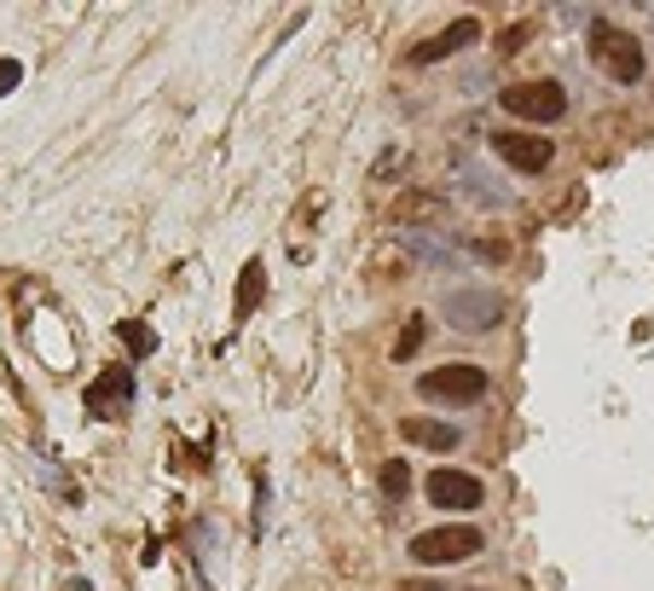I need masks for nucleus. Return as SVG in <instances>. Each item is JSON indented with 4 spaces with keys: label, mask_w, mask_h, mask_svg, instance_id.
<instances>
[{
    "label": "nucleus",
    "mask_w": 654,
    "mask_h": 591,
    "mask_svg": "<svg viewBox=\"0 0 654 591\" xmlns=\"http://www.w3.org/2000/svg\"><path fill=\"white\" fill-rule=\"evenodd\" d=\"M122 342L134 348L140 360H145V354H152V348H157V337H152V330H145V325H122Z\"/></svg>",
    "instance_id": "15"
},
{
    "label": "nucleus",
    "mask_w": 654,
    "mask_h": 591,
    "mask_svg": "<svg viewBox=\"0 0 654 591\" xmlns=\"http://www.w3.org/2000/svg\"><path fill=\"white\" fill-rule=\"evenodd\" d=\"M423 337H428V319H423V313H411L405 330H400V342H395V360H411L423 348Z\"/></svg>",
    "instance_id": "14"
},
{
    "label": "nucleus",
    "mask_w": 654,
    "mask_h": 591,
    "mask_svg": "<svg viewBox=\"0 0 654 591\" xmlns=\"http://www.w3.org/2000/svg\"><path fill=\"white\" fill-rule=\"evenodd\" d=\"M261 285H267V279H261V262H250V267H244V285H238V307H232V319H250V313H255Z\"/></svg>",
    "instance_id": "12"
},
{
    "label": "nucleus",
    "mask_w": 654,
    "mask_h": 591,
    "mask_svg": "<svg viewBox=\"0 0 654 591\" xmlns=\"http://www.w3.org/2000/svg\"><path fill=\"white\" fill-rule=\"evenodd\" d=\"M383 493L395 498V505L411 493V465H405V458H388V465H383Z\"/></svg>",
    "instance_id": "13"
},
{
    "label": "nucleus",
    "mask_w": 654,
    "mask_h": 591,
    "mask_svg": "<svg viewBox=\"0 0 654 591\" xmlns=\"http://www.w3.org/2000/svg\"><path fill=\"white\" fill-rule=\"evenodd\" d=\"M400 435L411 447H428V453H452L458 447V423H440V418H400Z\"/></svg>",
    "instance_id": "10"
},
{
    "label": "nucleus",
    "mask_w": 654,
    "mask_h": 591,
    "mask_svg": "<svg viewBox=\"0 0 654 591\" xmlns=\"http://www.w3.org/2000/svg\"><path fill=\"white\" fill-rule=\"evenodd\" d=\"M446 319H452L458 330H493L504 319V302L493 290H452L446 296Z\"/></svg>",
    "instance_id": "6"
},
{
    "label": "nucleus",
    "mask_w": 654,
    "mask_h": 591,
    "mask_svg": "<svg viewBox=\"0 0 654 591\" xmlns=\"http://www.w3.org/2000/svg\"><path fill=\"white\" fill-rule=\"evenodd\" d=\"M428 498H435V510H475L481 505V482L470 470H435L428 475Z\"/></svg>",
    "instance_id": "8"
},
{
    "label": "nucleus",
    "mask_w": 654,
    "mask_h": 591,
    "mask_svg": "<svg viewBox=\"0 0 654 591\" xmlns=\"http://www.w3.org/2000/svg\"><path fill=\"white\" fill-rule=\"evenodd\" d=\"M400 591H435V586H400Z\"/></svg>",
    "instance_id": "16"
},
{
    "label": "nucleus",
    "mask_w": 654,
    "mask_h": 591,
    "mask_svg": "<svg viewBox=\"0 0 654 591\" xmlns=\"http://www.w3.org/2000/svg\"><path fill=\"white\" fill-rule=\"evenodd\" d=\"M435 215H440V197H428V192L395 197V220H435Z\"/></svg>",
    "instance_id": "11"
},
{
    "label": "nucleus",
    "mask_w": 654,
    "mask_h": 591,
    "mask_svg": "<svg viewBox=\"0 0 654 591\" xmlns=\"http://www.w3.org/2000/svg\"><path fill=\"white\" fill-rule=\"evenodd\" d=\"M493 152L510 162V169H521V174H545L550 157H556V145L538 140V134H493Z\"/></svg>",
    "instance_id": "7"
},
{
    "label": "nucleus",
    "mask_w": 654,
    "mask_h": 591,
    "mask_svg": "<svg viewBox=\"0 0 654 591\" xmlns=\"http://www.w3.org/2000/svg\"><path fill=\"white\" fill-rule=\"evenodd\" d=\"M417 395L423 400H446V406H475L487 395V372L470 360H452V365H435V372L417 377Z\"/></svg>",
    "instance_id": "2"
},
{
    "label": "nucleus",
    "mask_w": 654,
    "mask_h": 591,
    "mask_svg": "<svg viewBox=\"0 0 654 591\" xmlns=\"http://www.w3.org/2000/svg\"><path fill=\"white\" fill-rule=\"evenodd\" d=\"M470 41H481V24H475V17H458V24H446L440 35H428L423 47H411L405 64H440V59H452V52L470 47Z\"/></svg>",
    "instance_id": "9"
},
{
    "label": "nucleus",
    "mask_w": 654,
    "mask_h": 591,
    "mask_svg": "<svg viewBox=\"0 0 654 591\" xmlns=\"http://www.w3.org/2000/svg\"><path fill=\"white\" fill-rule=\"evenodd\" d=\"M498 105L510 110V117H521V122H562L568 117L562 82H516V87L498 94Z\"/></svg>",
    "instance_id": "4"
},
{
    "label": "nucleus",
    "mask_w": 654,
    "mask_h": 591,
    "mask_svg": "<svg viewBox=\"0 0 654 591\" xmlns=\"http://www.w3.org/2000/svg\"><path fill=\"white\" fill-rule=\"evenodd\" d=\"M481 528L475 522H440V528H423L417 540H411V557L423 568H446V563H470L481 557Z\"/></svg>",
    "instance_id": "1"
},
{
    "label": "nucleus",
    "mask_w": 654,
    "mask_h": 591,
    "mask_svg": "<svg viewBox=\"0 0 654 591\" xmlns=\"http://www.w3.org/2000/svg\"><path fill=\"white\" fill-rule=\"evenodd\" d=\"M82 406H87L93 418H105V423L128 418V406H134V372H122V365H110L105 377H93L87 389H82Z\"/></svg>",
    "instance_id": "5"
},
{
    "label": "nucleus",
    "mask_w": 654,
    "mask_h": 591,
    "mask_svg": "<svg viewBox=\"0 0 654 591\" xmlns=\"http://www.w3.org/2000/svg\"><path fill=\"white\" fill-rule=\"evenodd\" d=\"M591 59L603 64L614 82H643V47H638V35L614 29V24H603V17L591 24Z\"/></svg>",
    "instance_id": "3"
}]
</instances>
